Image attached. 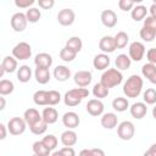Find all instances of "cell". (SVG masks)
I'll use <instances>...</instances> for the list:
<instances>
[{"label":"cell","instance_id":"cell-50","mask_svg":"<svg viewBox=\"0 0 156 156\" xmlns=\"http://www.w3.org/2000/svg\"><path fill=\"white\" fill-rule=\"evenodd\" d=\"M143 156H156V143L152 144V145L144 152Z\"/></svg>","mask_w":156,"mask_h":156},{"label":"cell","instance_id":"cell-13","mask_svg":"<svg viewBox=\"0 0 156 156\" xmlns=\"http://www.w3.org/2000/svg\"><path fill=\"white\" fill-rule=\"evenodd\" d=\"M110 63H111L110 56L107 54H102V52L95 55V57L93 60V66L98 71H106V69H108Z\"/></svg>","mask_w":156,"mask_h":156},{"label":"cell","instance_id":"cell-19","mask_svg":"<svg viewBox=\"0 0 156 156\" xmlns=\"http://www.w3.org/2000/svg\"><path fill=\"white\" fill-rule=\"evenodd\" d=\"M52 74L57 82H66L68 78H71V69L63 65H58L54 68Z\"/></svg>","mask_w":156,"mask_h":156},{"label":"cell","instance_id":"cell-54","mask_svg":"<svg viewBox=\"0 0 156 156\" xmlns=\"http://www.w3.org/2000/svg\"><path fill=\"white\" fill-rule=\"evenodd\" d=\"M50 156H63L62 154H61V151L58 150V151H54V152H51V155Z\"/></svg>","mask_w":156,"mask_h":156},{"label":"cell","instance_id":"cell-41","mask_svg":"<svg viewBox=\"0 0 156 156\" xmlns=\"http://www.w3.org/2000/svg\"><path fill=\"white\" fill-rule=\"evenodd\" d=\"M41 141H43V143H44V145H45L48 149H50L51 151L56 149L57 143H58L57 138H56L54 134H48V135H45V136L41 139Z\"/></svg>","mask_w":156,"mask_h":156},{"label":"cell","instance_id":"cell-53","mask_svg":"<svg viewBox=\"0 0 156 156\" xmlns=\"http://www.w3.org/2000/svg\"><path fill=\"white\" fill-rule=\"evenodd\" d=\"M5 105H6L5 98H4V96H1V98H0V110H1V111L5 108Z\"/></svg>","mask_w":156,"mask_h":156},{"label":"cell","instance_id":"cell-40","mask_svg":"<svg viewBox=\"0 0 156 156\" xmlns=\"http://www.w3.org/2000/svg\"><path fill=\"white\" fill-rule=\"evenodd\" d=\"M29 129H30V132H32L33 134H35V135H41V134H44V133L46 132V129H48V124L41 119V121L34 123L33 126H30Z\"/></svg>","mask_w":156,"mask_h":156},{"label":"cell","instance_id":"cell-10","mask_svg":"<svg viewBox=\"0 0 156 156\" xmlns=\"http://www.w3.org/2000/svg\"><path fill=\"white\" fill-rule=\"evenodd\" d=\"M27 17L23 12H16L11 17V27L15 32H23L27 27Z\"/></svg>","mask_w":156,"mask_h":156},{"label":"cell","instance_id":"cell-27","mask_svg":"<svg viewBox=\"0 0 156 156\" xmlns=\"http://www.w3.org/2000/svg\"><path fill=\"white\" fill-rule=\"evenodd\" d=\"M33 101L38 106H49V91L37 90L33 95Z\"/></svg>","mask_w":156,"mask_h":156},{"label":"cell","instance_id":"cell-35","mask_svg":"<svg viewBox=\"0 0 156 156\" xmlns=\"http://www.w3.org/2000/svg\"><path fill=\"white\" fill-rule=\"evenodd\" d=\"M115 41H116V46L117 49H123L127 46L128 41H129V35L126 33V32H118L116 35H115Z\"/></svg>","mask_w":156,"mask_h":156},{"label":"cell","instance_id":"cell-47","mask_svg":"<svg viewBox=\"0 0 156 156\" xmlns=\"http://www.w3.org/2000/svg\"><path fill=\"white\" fill-rule=\"evenodd\" d=\"M146 58L150 63L156 65V48H151L146 51Z\"/></svg>","mask_w":156,"mask_h":156},{"label":"cell","instance_id":"cell-44","mask_svg":"<svg viewBox=\"0 0 156 156\" xmlns=\"http://www.w3.org/2000/svg\"><path fill=\"white\" fill-rule=\"evenodd\" d=\"M134 6H135V2L132 0H119L118 1V7L122 11H132Z\"/></svg>","mask_w":156,"mask_h":156},{"label":"cell","instance_id":"cell-14","mask_svg":"<svg viewBox=\"0 0 156 156\" xmlns=\"http://www.w3.org/2000/svg\"><path fill=\"white\" fill-rule=\"evenodd\" d=\"M62 123H63L65 127H67V129H74L79 126L80 118H79L78 113H76L73 111H69V112H66L62 116Z\"/></svg>","mask_w":156,"mask_h":156},{"label":"cell","instance_id":"cell-34","mask_svg":"<svg viewBox=\"0 0 156 156\" xmlns=\"http://www.w3.org/2000/svg\"><path fill=\"white\" fill-rule=\"evenodd\" d=\"M13 90H15V84L12 80H9V79H1L0 80V95L1 96L10 95Z\"/></svg>","mask_w":156,"mask_h":156},{"label":"cell","instance_id":"cell-22","mask_svg":"<svg viewBox=\"0 0 156 156\" xmlns=\"http://www.w3.org/2000/svg\"><path fill=\"white\" fill-rule=\"evenodd\" d=\"M41 118L48 126L54 124L58 119V112L55 107H45L41 112Z\"/></svg>","mask_w":156,"mask_h":156},{"label":"cell","instance_id":"cell-5","mask_svg":"<svg viewBox=\"0 0 156 156\" xmlns=\"http://www.w3.org/2000/svg\"><path fill=\"white\" fill-rule=\"evenodd\" d=\"M135 134V127L130 121H123L117 126V135L122 140H130Z\"/></svg>","mask_w":156,"mask_h":156},{"label":"cell","instance_id":"cell-42","mask_svg":"<svg viewBox=\"0 0 156 156\" xmlns=\"http://www.w3.org/2000/svg\"><path fill=\"white\" fill-rule=\"evenodd\" d=\"M78 156H105V152L102 149L94 147V149H83L79 151Z\"/></svg>","mask_w":156,"mask_h":156},{"label":"cell","instance_id":"cell-52","mask_svg":"<svg viewBox=\"0 0 156 156\" xmlns=\"http://www.w3.org/2000/svg\"><path fill=\"white\" fill-rule=\"evenodd\" d=\"M0 130H1L0 139H1V140H4V139L6 138V126H5L4 123H1V124H0Z\"/></svg>","mask_w":156,"mask_h":156},{"label":"cell","instance_id":"cell-11","mask_svg":"<svg viewBox=\"0 0 156 156\" xmlns=\"http://www.w3.org/2000/svg\"><path fill=\"white\" fill-rule=\"evenodd\" d=\"M73 80L79 88H85L91 83L93 74H91L90 71H78V72L74 73Z\"/></svg>","mask_w":156,"mask_h":156},{"label":"cell","instance_id":"cell-26","mask_svg":"<svg viewBox=\"0 0 156 156\" xmlns=\"http://www.w3.org/2000/svg\"><path fill=\"white\" fill-rule=\"evenodd\" d=\"M115 65H116V68H117L118 71H126V69H128V68L130 67L132 60H130V57H129L128 55H126V54H119V55L116 57V60H115Z\"/></svg>","mask_w":156,"mask_h":156},{"label":"cell","instance_id":"cell-4","mask_svg":"<svg viewBox=\"0 0 156 156\" xmlns=\"http://www.w3.org/2000/svg\"><path fill=\"white\" fill-rule=\"evenodd\" d=\"M12 56L16 60H20V61L28 60L32 56V46L26 41H21V43H18V44H16L13 46Z\"/></svg>","mask_w":156,"mask_h":156},{"label":"cell","instance_id":"cell-56","mask_svg":"<svg viewBox=\"0 0 156 156\" xmlns=\"http://www.w3.org/2000/svg\"><path fill=\"white\" fill-rule=\"evenodd\" d=\"M5 73H6V72H5V69H4V68H2L1 66H0V77H2V76H4Z\"/></svg>","mask_w":156,"mask_h":156},{"label":"cell","instance_id":"cell-36","mask_svg":"<svg viewBox=\"0 0 156 156\" xmlns=\"http://www.w3.org/2000/svg\"><path fill=\"white\" fill-rule=\"evenodd\" d=\"M26 17H27V21L29 23H37L40 20V17H41V12L37 7H30V9L27 10Z\"/></svg>","mask_w":156,"mask_h":156},{"label":"cell","instance_id":"cell-12","mask_svg":"<svg viewBox=\"0 0 156 156\" xmlns=\"http://www.w3.org/2000/svg\"><path fill=\"white\" fill-rule=\"evenodd\" d=\"M99 49L102 51V54H111L113 52L117 46H116V41H115V37L111 35H105L100 39L99 41Z\"/></svg>","mask_w":156,"mask_h":156},{"label":"cell","instance_id":"cell-31","mask_svg":"<svg viewBox=\"0 0 156 156\" xmlns=\"http://www.w3.org/2000/svg\"><path fill=\"white\" fill-rule=\"evenodd\" d=\"M108 93H110V89L106 88V87H105L102 83H100V82L96 83V84L93 87V95H94L96 99H99V100L107 98Z\"/></svg>","mask_w":156,"mask_h":156},{"label":"cell","instance_id":"cell-28","mask_svg":"<svg viewBox=\"0 0 156 156\" xmlns=\"http://www.w3.org/2000/svg\"><path fill=\"white\" fill-rule=\"evenodd\" d=\"M112 107L115 111L117 112H124L127 111V108H129V101L127 98H123V96H118V98H115L112 100Z\"/></svg>","mask_w":156,"mask_h":156},{"label":"cell","instance_id":"cell-51","mask_svg":"<svg viewBox=\"0 0 156 156\" xmlns=\"http://www.w3.org/2000/svg\"><path fill=\"white\" fill-rule=\"evenodd\" d=\"M149 11H150V16L154 17V18H156V0H155V1L152 2V5L150 6Z\"/></svg>","mask_w":156,"mask_h":156},{"label":"cell","instance_id":"cell-20","mask_svg":"<svg viewBox=\"0 0 156 156\" xmlns=\"http://www.w3.org/2000/svg\"><path fill=\"white\" fill-rule=\"evenodd\" d=\"M141 74L150 83L156 84V65H152L150 62L143 65V67H141Z\"/></svg>","mask_w":156,"mask_h":156},{"label":"cell","instance_id":"cell-8","mask_svg":"<svg viewBox=\"0 0 156 156\" xmlns=\"http://www.w3.org/2000/svg\"><path fill=\"white\" fill-rule=\"evenodd\" d=\"M87 108V112L90 115V116H94V117H99V116H102L104 115V110H105V106L102 104L101 100L99 99H90L85 106Z\"/></svg>","mask_w":156,"mask_h":156},{"label":"cell","instance_id":"cell-25","mask_svg":"<svg viewBox=\"0 0 156 156\" xmlns=\"http://www.w3.org/2000/svg\"><path fill=\"white\" fill-rule=\"evenodd\" d=\"M34 77H35V79L39 84H46V83H49L51 74H50L49 68L37 67L35 71H34Z\"/></svg>","mask_w":156,"mask_h":156},{"label":"cell","instance_id":"cell-48","mask_svg":"<svg viewBox=\"0 0 156 156\" xmlns=\"http://www.w3.org/2000/svg\"><path fill=\"white\" fill-rule=\"evenodd\" d=\"M38 5H39V7H41L44 10H50L55 5V1L54 0H38Z\"/></svg>","mask_w":156,"mask_h":156},{"label":"cell","instance_id":"cell-33","mask_svg":"<svg viewBox=\"0 0 156 156\" xmlns=\"http://www.w3.org/2000/svg\"><path fill=\"white\" fill-rule=\"evenodd\" d=\"M65 46H67L68 49H71V50H73L74 52L78 54L82 50V48H83V43H82V39L79 37H71L66 41V45Z\"/></svg>","mask_w":156,"mask_h":156},{"label":"cell","instance_id":"cell-37","mask_svg":"<svg viewBox=\"0 0 156 156\" xmlns=\"http://www.w3.org/2000/svg\"><path fill=\"white\" fill-rule=\"evenodd\" d=\"M139 35H140V38H141L144 41L150 43V41H152V40L156 38V32L152 30L151 28H147V27H144V26H143V28H141L140 32H139Z\"/></svg>","mask_w":156,"mask_h":156},{"label":"cell","instance_id":"cell-18","mask_svg":"<svg viewBox=\"0 0 156 156\" xmlns=\"http://www.w3.org/2000/svg\"><path fill=\"white\" fill-rule=\"evenodd\" d=\"M23 118H24L27 126H29V127L43 119L41 118V113H39V111L37 108H33V107H30V108H28V110L24 111Z\"/></svg>","mask_w":156,"mask_h":156},{"label":"cell","instance_id":"cell-55","mask_svg":"<svg viewBox=\"0 0 156 156\" xmlns=\"http://www.w3.org/2000/svg\"><path fill=\"white\" fill-rule=\"evenodd\" d=\"M152 117L156 119V105L154 106V108H152Z\"/></svg>","mask_w":156,"mask_h":156},{"label":"cell","instance_id":"cell-23","mask_svg":"<svg viewBox=\"0 0 156 156\" xmlns=\"http://www.w3.org/2000/svg\"><path fill=\"white\" fill-rule=\"evenodd\" d=\"M78 141L77 133L73 129H67L61 134V143L63 146H73Z\"/></svg>","mask_w":156,"mask_h":156},{"label":"cell","instance_id":"cell-32","mask_svg":"<svg viewBox=\"0 0 156 156\" xmlns=\"http://www.w3.org/2000/svg\"><path fill=\"white\" fill-rule=\"evenodd\" d=\"M32 149H33V152H34L35 155H38V156H50V155H51V150L48 149V147L44 145V143H43L41 140L33 143Z\"/></svg>","mask_w":156,"mask_h":156},{"label":"cell","instance_id":"cell-57","mask_svg":"<svg viewBox=\"0 0 156 156\" xmlns=\"http://www.w3.org/2000/svg\"><path fill=\"white\" fill-rule=\"evenodd\" d=\"M33 156H38V155H35V154H34V155H33Z\"/></svg>","mask_w":156,"mask_h":156},{"label":"cell","instance_id":"cell-3","mask_svg":"<svg viewBox=\"0 0 156 156\" xmlns=\"http://www.w3.org/2000/svg\"><path fill=\"white\" fill-rule=\"evenodd\" d=\"M122 80H123V74L121 73V71H118L117 68H108L104 71V73L101 74L100 83H102L106 88L110 89L119 85Z\"/></svg>","mask_w":156,"mask_h":156},{"label":"cell","instance_id":"cell-9","mask_svg":"<svg viewBox=\"0 0 156 156\" xmlns=\"http://www.w3.org/2000/svg\"><path fill=\"white\" fill-rule=\"evenodd\" d=\"M74 20H76V13L72 9H62L57 13V21L63 27H68L73 24Z\"/></svg>","mask_w":156,"mask_h":156},{"label":"cell","instance_id":"cell-38","mask_svg":"<svg viewBox=\"0 0 156 156\" xmlns=\"http://www.w3.org/2000/svg\"><path fill=\"white\" fill-rule=\"evenodd\" d=\"M143 99L146 105H155L156 104V89L149 88L143 93Z\"/></svg>","mask_w":156,"mask_h":156},{"label":"cell","instance_id":"cell-17","mask_svg":"<svg viewBox=\"0 0 156 156\" xmlns=\"http://www.w3.org/2000/svg\"><path fill=\"white\" fill-rule=\"evenodd\" d=\"M100 123L101 126L105 128V129H113L115 127H117V123H118V117L116 113L113 112H106L101 116V119H100Z\"/></svg>","mask_w":156,"mask_h":156},{"label":"cell","instance_id":"cell-21","mask_svg":"<svg viewBox=\"0 0 156 156\" xmlns=\"http://www.w3.org/2000/svg\"><path fill=\"white\" fill-rule=\"evenodd\" d=\"M34 65L37 67L50 68L52 65V56L49 55L48 52H40L34 57Z\"/></svg>","mask_w":156,"mask_h":156},{"label":"cell","instance_id":"cell-49","mask_svg":"<svg viewBox=\"0 0 156 156\" xmlns=\"http://www.w3.org/2000/svg\"><path fill=\"white\" fill-rule=\"evenodd\" d=\"M60 151L63 156H76V151L72 146H63Z\"/></svg>","mask_w":156,"mask_h":156},{"label":"cell","instance_id":"cell-6","mask_svg":"<svg viewBox=\"0 0 156 156\" xmlns=\"http://www.w3.org/2000/svg\"><path fill=\"white\" fill-rule=\"evenodd\" d=\"M26 128H27V123H26L24 118L12 117L7 122V130L12 135H21V134H23L24 130H26Z\"/></svg>","mask_w":156,"mask_h":156},{"label":"cell","instance_id":"cell-7","mask_svg":"<svg viewBox=\"0 0 156 156\" xmlns=\"http://www.w3.org/2000/svg\"><path fill=\"white\" fill-rule=\"evenodd\" d=\"M128 56L130 57L132 61H135V62H139L143 60L144 55H145V45L140 41H133L130 43L129 45V49H128Z\"/></svg>","mask_w":156,"mask_h":156},{"label":"cell","instance_id":"cell-46","mask_svg":"<svg viewBox=\"0 0 156 156\" xmlns=\"http://www.w3.org/2000/svg\"><path fill=\"white\" fill-rule=\"evenodd\" d=\"M144 27L151 28L152 30L156 32V18H154L151 16H146V18L144 20Z\"/></svg>","mask_w":156,"mask_h":156},{"label":"cell","instance_id":"cell-29","mask_svg":"<svg viewBox=\"0 0 156 156\" xmlns=\"http://www.w3.org/2000/svg\"><path fill=\"white\" fill-rule=\"evenodd\" d=\"M32 78V69L29 66L27 65H22L20 66V68L17 69V79L21 83H27L29 82Z\"/></svg>","mask_w":156,"mask_h":156},{"label":"cell","instance_id":"cell-30","mask_svg":"<svg viewBox=\"0 0 156 156\" xmlns=\"http://www.w3.org/2000/svg\"><path fill=\"white\" fill-rule=\"evenodd\" d=\"M1 67L5 69V72L12 73L16 69H18L17 68V60L13 56H5L2 62H1Z\"/></svg>","mask_w":156,"mask_h":156},{"label":"cell","instance_id":"cell-24","mask_svg":"<svg viewBox=\"0 0 156 156\" xmlns=\"http://www.w3.org/2000/svg\"><path fill=\"white\" fill-rule=\"evenodd\" d=\"M147 9L146 6L144 5H135L133 7V10L130 11V17L135 21V22H139V21H143L146 18V15H147Z\"/></svg>","mask_w":156,"mask_h":156},{"label":"cell","instance_id":"cell-16","mask_svg":"<svg viewBox=\"0 0 156 156\" xmlns=\"http://www.w3.org/2000/svg\"><path fill=\"white\" fill-rule=\"evenodd\" d=\"M129 112L132 115L133 118L135 119H141L146 116V112H147V107H146V104L145 102H134L130 105L129 107Z\"/></svg>","mask_w":156,"mask_h":156},{"label":"cell","instance_id":"cell-2","mask_svg":"<svg viewBox=\"0 0 156 156\" xmlns=\"http://www.w3.org/2000/svg\"><path fill=\"white\" fill-rule=\"evenodd\" d=\"M88 96H89V90L87 88H79L78 87V88H74V89L66 91V94L63 96V102L66 106L74 107V106L79 105L84 98H88Z\"/></svg>","mask_w":156,"mask_h":156},{"label":"cell","instance_id":"cell-43","mask_svg":"<svg viewBox=\"0 0 156 156\" xmlns=\"http://www.w3.org/2000/svg\"><path fill=\"white\" fill-rule=\"evenodd\" d=\"M61 94L57 90H49V106H55L61 101Z\"/></svg>","mask_w":156,"mask_h":156},{"label":"cell","instance_id":"cell-45","mask_svg":"<svg viewBox=\"0 0 156 156\" xmlns=\"http://www.w3.org/2000/svg\"><path fill=\"white\" fill-rule=\"evenodd\" d=\"M34 2V0H15V5L20 9H30Z\"/></svg>","mask_w":156,"mask_h":156},{"label":"cell","instance_id":"cell-1","mask_svg":"<svg viewBox=\"0 0 156 156\" xmlns=\"http://www.w3.org/2000/svg\"><path fill=\"white\" fill-rule=\"evenodd\" d=\"M143 85H144L143 78L138 74H132L123 84V94L129 99L138 98L141 94Z\"/></svg>","mask_w":156,"mask_h":156},{"label":"cell","instance_id":"cell-15","mask_svg":"<svg viewBox=\"0 0 156 156\" xmlns=\"http://www.w3.org/2000/svg\"><path fill=\"white\" fill-rule=\"evenodd\" d=\"M100 20L106 28H113L117 24V15L112 10H104L100 15Z\"/></svg>","mask_w":156,"mask_h":156},{"label":"cell","instance_id":"cell-39","mask_svg":"<svg viewBox=\"0 0 156 156\" xmlns=\"http://www.w3.org/2000/svg\"><path fill=\"white\" fill-rule=\"evenodd\" d=\"M77 56V52H74L73 50L68 49L67 46H65L63 49H61L60 51V58L65 62H72Z\"/></svg>","mask_w":156,"mask_h":156}]
</instances>
